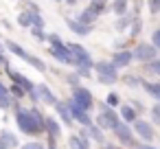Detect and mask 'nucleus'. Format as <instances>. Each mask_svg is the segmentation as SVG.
<instances>
[{
	"instance_id": "36",
	"label": "nucleus",
	"mask_w": 160,
	"mask_h": 149,
	"mask_svg": "<svg viewBox=\"0 0 160 149\" xmlns=\"http://www.w3.org/2000/svg\"><path fill=\"white\" fill-rule=\"evenodd\" d=\"M147 9H149V13H160V0H147Z\"/></svg>"
},
{
	"instance_id": "37",
	"label": "nucleus",
	"mask_w": 160,
	"mask_h": 149,
	"mask_svg": "<svg viewBox=\"0 0 160 149\" xmlns=\"http://www.w3.org/2000/svg\"><path fill=\"white\" fill-rule=\"evenodd\" d=\"M123 81H125L127 86H132V88H134V86H142V81H145V79H140V77H134V75H129V77H125Z\"/></svg>"
},
{
	"instance_id": "31",
	"label": "nucleus",
	"mask_w": 160,
	"mask_h": 149,
	"mask_svg": "<svg viewBox=\"0 0 160 149\" xmlns=\"http://www.w3.org/2000/svg\"><path fill=\"white\" fill-rule=\"evenodd\" d=\"M105 103H108L110 107H118V105H121V94H118V92H110V94L105 97Z\"/></svg>"
},
{
	"instance_id": "26",
	"label": "nucleus",
	"mask_w": 160,
	"mask_h": 149,
	"mask_svg": "<svg viewBox=\"0 0 160 149\" xmlns=\"http://www.w3.org/2000/svg\"><path fill=\"white\" fill-rule=\"evenodd\" d=\"M132 22H134V18H132L129 13H125V16H118V20H116V24H114V29L121 33V31L129 29V27H132Z\"/></svg>"
},
{
	"instance_id": "10",
	"label": "nucleus",
	"mask_w": 160,
	"mask_h": 149,
	"mask_svg": "<svg viewBox=\"0 0 160 149\" xmlns=\"http://www.w3.org/2000/svg\"><path fill=\"white\" fill-rule=\"evenodd\" d=\"M48 53H51L53 59H57V62H62V64H70V66H75V55H72V51H70L68 44L57 46V48H51V46H48Z\"/></svg>"
},
{
	"instance_id": "44",
	"label": "nucleus",
	"mask_w": 160,
	"mask_h": 149,
	"mask_svg": "<svg viewBox=\"0 0 160 149\" xmlns=\"http://www.w3.org/2000/svg\"><path fill=\"white\" fill-rule=\"evenodd\" d=\"M136 149H158V147H153L151 142H138V147Z\"/></svg>"
},
{
	"instance_id": "34",
	"label": "nucleus",
	"mask_w": 160,
	"mask_h": 149,
	"mask_svg": "<svg viewBox=\"0 0 160 149\" xmlns=\"http://www.w3.org/2000/svg\"><path fill=\"white\" fill-rule=\"evenodd\" d=\"M151 123L153 125H160V101L151 105Z\"/></svg>"
},
{
	"instance_id": "28",
	"label": "nucleus",
	"mask_w": 160,
	"mask_h": 149,
	"mask_svg": "<svg viewBox=\"0 0 160 149\" xmlns=\"http://www.w3.org/2000/svg\"><path fill=\"white\" fill-rule=\"evenodd\" d=\"M108 2H110V0H90V7L101 16V13H105V11H108Z\"/></svg>"
},
{
	"instance_id": "45",
	"label": "nucleus",
	"mask_w": 160,
	"mask_h": 149,
	"mask_svg": "<svg viewBox=\"0 0 160 149\" xmlns=\"http://www.w3.org/2000/svg\"><path fill=\"white\" fill-rule=\"evenodd\" d=\"M62 2H66L68 7H72V5H77V0H62Z\"/></svg>"
},
{
	"instance_id": "5",
	"label": "nucleus",
	"mask_w": 160,
	"mask_h": 149,
	"mask_svg": "<svg viewBox=\"0 0 160 149\" xmlns=\"http://www.w3.org/2000/svg\"><path fill=\"white\" fill-rule=\"evenodd\" d=\"M68 46H70V51H72V55H75V66H83V68H90V70H94V59L90 57V53L86 51V46H81V44H77V42H68Z\"/></svg>"
},
{
	"instance_id": "35",
	"label": "nucleus",
	"mask_w": 160,
	"mask_h": 149,
	"mask_svg": "<svg viewBox=\"0 0 160 149\" xmlns=\"http://www.w3.org/2000/svg\"><path fill=\"white\" fill-rule=\"evenodd\" d=\"M31 35H33L38 42H44V40L48 37V35L44 33V29H40V27H31Z\"/></svg>"
},
{
	"instance_id": "46",
	"label": "nucleus",
	"mask_w": 160,
	"mask_h": 149,
	"mask_svg": "<svg viewBox=\"0 0 160 149\" xmlns=\"http://www.w3.org/2000/svg\"><path fill=\"white\" fill-rule=\"evenodd\" d=\"M101 149H118V147H114V145H101Z\"/></svg>"
},
{
	"instance_id": "33",
	"label": "nucleus",
	"mask_w": 160,
	"mask_h": 149,
	"mask_svg": "<svg viewBox=\"0 0 160 149\" xmlns=\"http://www.w3.org/2000/svg\"><path fill=\"white\" fill-rule=\"evenodd\" d=\"M145 66H147V70H149L151 75L160 77V57H156L153 62H149V64H145Z\"/></svg>"
},
{
	"instance_id": "29",
	"label": "nucleus",
	"mask_w": 160,
	"mask_h": 149,
	"mask_svg": "<svg viewBox=\"0 0 160 149\" xmlns=\"http://www.w3.org/2000/svg\"><path fill=\"white\" fill-rule=\"evenodd\" d=\"M46 42H48V46H51V48H57V46H64V44H66V42L57 35V33H48Z\"/></svg>"
},
{
	"instance_id": "47",
	"label": "nucleus",
	"mask_w": 160,
	"mask_h": 149,
	"mask_svg": "<svg viewBox=\"0 0 160 149\" xmlns=\"http://www.w3.org/2000/svg\"><path fill=\"white\" fill-rule=\"evenodd\" d=\"M0 149H9V147H7V145H5L2 140H0Z\"/></svg>"
},
{
	"instance_id": "9",
	"label": "nucleus",
	"mask_w": 160,
	"mask_h": 149,
	"mask_svg": "<svg viewBox=\"0 0 160 149\" xmlns=\"http://www.w3.org/2000/svg\"><path fill=\"white\" fill-rule=\"evenodd\" d=\"M68 105H70V112H72L75 123H79L81 127H90V125H94V121H92L90 112H88V110H83L75 99H68Z\"/></svg>"
},
{
	"instance_id": "18",
	"label": "nucleus",
	"mask_w": 160,
	"mask_h": 149,
	"mask_svg": "<svg viewBox=\"0 0 160 149\" xmlns=\"http://www.w3.org/2000/svg\"><path fill=\"white\" fill-rule=\"evenodd\" d=\"M118 114H121V118L125 121V123H136L138 121V110L134 107V105H121V110H118Z\"/></svg>"
},
{
	"instance_id": "17",
	"label": "nucleus",
	"mask_w": 160,
	"mask_h": 149,
	"mask_svg": "<svg viewBox=\"0 0 160 149\" xmlns=\"http://www.w3.org/2000/svg\"><path fill=\"white\" fill-rule=\"evenodd\" d=\"M38 92H40V99H42L44 103H48V105H55V103L59 101V99L55 97V92H53L46 83H40V86H38Z\"/></svg>"
},
{
	"instance_id": "20",
	"label": "nucleus",
	"mask_w": 160,
	"mask_h": 149,
	"mask_svg": "<svg viewBox=\"0 0 160 149\" xmlns=\"http://www.w3.org/2000/svg\"><path fill=\"white\" fill-rule=\"evenodd\" d=\"M0 140H2L9 149H16L20 142H18V136L13 134V132H9V129H0Z\"/></svg>"
},
{
	"instance_id": "32",
	"label": "nucleus",
	"mask_w": 160,
	"mask_h": 149,
	"mask_svg": "<svg viewBox=\"0 0 160 149\" xmlns=\"http://www.w3.org/2000/svg\"><path fill=\"white\" fill-rule=\"evenodd\" d=\"M9 90H11V94H13L16 99H24V97H29V92H27V90H24L22 86H18V83H13V86H11Z\"/></svg>"
},
{
	"instance_id": "30",
	"label": "nucleus",
	"mask_w": 160,
	"mask_h": 149,
	"mask_svg": "<svg viewBox=\"0 0 160 149\" xmlns=\"http://www.w3.org/2000/svg\"><path fill=\"white\" fill-rule=\"evenodd\" d=\"M140 31H142V20H140V18H134V22H132V27H129V37H136Z\"/></svg>"
},
{
	"instance_id": "25",
	"label": "nucleus",
	"mask_w": 160,
	"mask_h": 149,
	"mask_svg": "<svg viewBox=\"0 0 160 149\" xmlns=\"http://www.w3.org/2000/svg\"><path fill=\"white\" fill-rule=\"evenodd\" d=\"M18 24L22 29H31L33 27V11H20L18 13Z\"/></svg>"
},
{
	"instance_id": "23",
	"label": "nucleus",
	"mask_w": 160,
	"mask_h": 149,
	"mask_svg": "<svg viewBox=\"0 0 160 149\" xmlns=\"http://www.w3.org/2000/svg\"><path fill=\"white\" fill-rule=\"evenodd\" d=\"M103 132H105V129H103V127H99L97 123L88 127V134H90V138H92L94 142H99V145H103V140H105V134H103Z\"/></svg>"
},
{
	"instance_id": "19",
	"label": "nucleus",
	"mask_w": 160,
	"mask_h": 149,
	"mask_svg": "<svg viewBox=\"0 0 160 149\" xmlns=\"http://www.w3.org/2000/svg\"><path fill=\"white\" fill-rule=\"evenodd\" d=\"M46 134L48 136H55V138H59L62 136V125H59V121L55 118V116H46Z\"/></svg>"
},
{
	"instance_id": "39",
	"label": "nucleus",
	"mask_w": 160,
	"mask_h": 149,
	"mask_svg": "<svg viewBox=\"0 0 160 149\" xmlns=\"http://www.w3.org/2000/svg\"><path fill=\"white\" fill-rule=\"evenodd\" d=\"M44 18H42V13H33V27H40V29H44Z\"/></svg>"
},
{
	"instance_id": "43",
	"label": "nucleus",
	"mask_w": 160,
	"mask_h": 149,
	"mask_svg": "<svg viewBox=\"0 0 160 149\" xmlns=\"http://www.w3.org/2000/svg\"><path fill=\"white\" fill-rule=\"evenodd\" d=\"M48 149H57V138L55 136H48V145H46Z\"/></svg>"
},
{
	"instance_id": "11",
	"label": "nucleus",
	"mask_w": 160,
	"mask_h": 149,
	"mask_svg": "<svg viewBox=\"0 0 160 149\" xmlns=\"http://www.w3.org/2000/svg\"><path fill=\"white\" fill-rule=\"evenodd\" d=\"M66 27L75 33V35H79V37H86V35H90L92 31H94V24H86V22H81L79 18H66Z\"/></svg>"
},
{
	"instance_id": "16",
	"label": "nucleus",
	"mask_w": 160,
	"mask_h": 149,
	"mask_svg": "<svg viewBox=\"0 0 160 149\" xmlns=\"http://www.w3.org/2000/svg\"><path fill=\"white\" fill-rule=\"evenodd\" d=\"M5 46H7V51H9L11 55H16V57H20V59H24V62H27L29 55H31V53H27L18 42H13V40H5Z\"/></svg>"
},
{
	"instance_id": "2",
	"label": "nucleus",
	"mask_w": 160,
	"mask_h": 149,
	"mask_svg": "<svg viewBox=\"0 0 160 149\" xmlns=\"http://www.w3.org/2000/svg\"><path fill=\"white\" fill-rule=\"evenodd\" d=\"M99 110H101V112H99V116H97V121H94V123H97L99 127H103L105 132H114V129H116V125L123 121V118H121V114H118L114 107H110L105 101L99 105Z\"/></svg>"
},
{
	"instance_id": "24",
	"label": "nucleus",
	"mask_w": 160,
	"mask_h": 149,
	"mask_svg": "<svg viewBox=\"0 0 160 149\" xmlns=\"http://www.w3.org/2000/svg\"><path fill=\"white\" fill-rule=\"evenodd\" d=\"M127 9H129V0H112V11H114L116 16H125V13H129Z\"/></svg>"
},
{
	"instance_id": "40",
	"label": "nucleus",
	"mask_w": 160,
	"mask_h": 149,
	"mask_svg": "<svg viewBox=\"0 0 160 149\" xmlns=\"http://www.w3.org/2000/svg\"><path fill=\"white\" fill-rule=\"evenodd\" d=\"M75 68H77V75H79V77H86V79H88V77L94 72V70H90V68H83V66H75Z\"/></svg>"
},
{
	"instance_id": "1",
	"label": "nucleus",
	"mask_w": 160,
	"mask_h": 149,
	"mask_svg": "<svg viewBox=\"0 0 160 149\" xmlns=\"http://www.w3.org/2000/svg\"><path fill=\"white\" fill-rule=\"evenodd\" d=\"M13 114H16V125L22 134L27 136H40V134H46V116L38 110V107H20L16 105L13 107Z\"/></svg>"
},
{
	"instance_id": "3",
	"label": "nucleus",
	"mask_w": 160,
	"mask_h": 149,
	"mask_svg": "<svg viewBox=\"0 0 160 149\" xmlns=\"http://www.w3.org/2000/svg\"><path fill=\"white\" fill-rule=\"evenodd\" d=\"M94 75H97V79H99L101 83H105V86H112V83L118 81V68L112 64V59H110V62H97V64H94Z\"/></svg>"
},
{
	"instance_id": "6",
	"label": "nucleus",
	"mask_w": 160,
	"mask_h": 149,
	"mask_svg": "<svg viewBox=\"0 0 160 149\" xmlns=\"http://www.w3.org/2000/svg\"><path fill=\"white\" fill-rule=\"evenodd\" d=\"M158 51H160V48L153 46L151 42H149V44L140 42V44L134 46V59L140 62V64H149V62H153V59L158 57Z\"/></svg>"
},
{
	"instance_id": "48",
	"label": "nucleus",
	"mask_w": 160,
	"mask_h": 149,
	"mask_svg": "<svg viewBox=\"0 0 160 149\" xmlns=\"http://www.w3.org/2000/svg\"><path fill=\"white\" fill-rule=\"evenodd\" d=\"M5 48H7V46L2 44V40H0V51H5Z\"/></svg>"
},
{
	"instance_id": "8",
	"label": "nucleus",
	"mask_w": 160,
	"mask_h": 149,
	"mask_svg": "<svg viewBox=\"0 0 160 149\" xmlns=\"http://www.w3.org/2000/svg\"><path fill=\"white\" fill-rule=\"evenodd\" d=\"M70 99H75L83 110H92L94 107V97H92V92L86 88V86H77V88H72V94H70Z\"/></svg>"
},
{
	"instance_id": "12",
	"label": "nucleus",
	"mask_w": 160,
	"mask_h": 149,
	"mask_svg": "<svg viewBox=\"0 0 160 149\" xmlns=\"http://www.w3.org/2000/svg\"><path fill=\"white\" fill-rule=\"evenodd\" d=\"M5 70H7V75H9V79H11L13 83H18V86H22V88H24L27 92H31V90H35V88H38V86H35V83H33V81L29 79V77H24V75H22V72H18V70H13V68H11L9 64L5 66Z\"/></svg>"
},
{
	"instance_id": "14",
	"label": "nucleus",
	"mask_w": 160,
	"mask_h": 149,
	"mask_svg": "<svg viewBox=\"0 0 160 149\" xmlns=\"http://www.w3.org/2000/svg\"><path fill=\"white\" fill-rule=\"evenodd\" d=\"M53 107H55V114L59 116V121H62L64 125H68V127H70V125L75 123V118H72V112H70V105H68V101H57Z\"/></svg>"
},
{
	"instance_id": "13",
	"label": "nucleus",
	"mask_w": 160,
	"mask_h": 149,
	"mask_svg": "<svg viewBox=\"0 0 160 149\" xmlns=\"http://www.w3.org/2000/svg\"><path fill=\"white\" fill-rule=\"evenodd\" d=\"M132 62H134V51H129V48H118L112 55V64L116 68H127Z\"/></svg>"
},
{
	"instance_id": "21",
	"label": "nucleus",
	"mask_w": 160,
	"mask_h": 149,
	"mask_svg": "<svg viewBox=\"0 0 160 149\" xmlns=\"http://www.w3.org/2000/svg\"><path fill=\"white\" fill-rule=\"evenodd\" d=\"M77 18H79L81 22H86V24H94V22L99 20V13H97V11H94V9L88 5V7H86V9H83V11H81Z\"/></svg>"
},
{
	"instance_id": "22",
	"label": "nucleus",
	"mask_w": 160,
	"mask_h": 149,
	"mask_svg": "<svg viewBox=\"0 0 160 149\" xmlns=\"http://www.w3.org/2000/svg\"><path fill=\"white\" fill-rule=\"evenodd\" d=\"M149 97H153V99H158L160 101V81H142V86H140Z\"/></svg>"
},
{
	"instance_id": "42",
	"label": "nucleus",
	"mask_w": 160,
	"mask_h": 149,
	"mask_svg": "<svg viewBox=\"0 0 160 149\" xmlns=\"http://www.w3.org/2000/svg\"><path fill=\"white\" fill-rule=\"evenodd\" d=\"M151 44L160 48V29H156V31L151 33Z\"/></svg>"
},
{
	"instance_id": "7",
	"label": "nucleus",
	"mask_w": 160,
	"mask_h": 149,
	"mask_svg": "<svg viewBox=\"0 0 160 149\" xmlns=\"http://www.w3.org/2000/svg\"><path fill=\"white\" fill-rule=\"evenodd\" d=\"M134 132H136V136H138L142 142H153V138H156V127H153V123H151V121H145V118H138V121L134 123Z\"/></svg>"
},
{
	"instance_id": "41",
	"label": "nucleus",
	"mask_w": 160,
	"mask_h": 149,
	"mask_svg": "<svg viewBox=\"0 0 160 149\" xmlns=\"http://www.w3.org/2000/svg\"><path fill=\"white\" fill-rule=\"evenodd\" d=\"M66 81H68V86L77 88V86H79V75H68V77H66Z\"/></svg>"
},
{
	"instance_id": "27",
	"label": "nucleus",
	"mask_w": 160,
	"mask_h": 149,
	"mask_svg": "<svg viewBox=\"0 0 160 149\" xmlns=\"http://www.w3.org/2000/svg\"><path fill=\"white\" fill-rule=\"evenodd\" d=\"M27 62H29V66H33V68H35L38 72H42V75H44V72H48L46 64H44V62H42V59H40L38 55H29V59H27Z\"/></svg>"
},
{
	"instance_id": "4",
	"label": "nucleus",
	"mask_w": 160,
	"mask_h": 149,
	"mask_svg": "<svg viewBox=\"0 0 160 149\" xmlns=\"http://www.w3.org/2000/svg\"><path fill=\"white\" fill-rule=\"evenodd\" d=\"M134 134H136L134 127H129V123H125V121H121V123L116 125V129H114V136H116V140L121 142V147H138Z\"/></svg>"
},
{
	"instance_id": "15",
	"label": "nucleus",
	"mask_w": 160,
	"mask_h": 149,
	"mask_svg": "<svg viewBox=\"0 0 160 149\" xmlns=\"http://www.w3.org/2000/svg\"><path fill=\"white\" fill-rule=\"evenodd\" d=\"M13 94H11V90L0 81V110H11L13 107Z\"/></svg>"
},
{
	"instance_id": "38",
	"label": "nucleus",
	"mask_w": 160,
	"mask_h": 149,
	"mask_svg": "<svg viewBox=\"0 0 160 149\" xmlns=\"http://www.w3.org/2000/svg\"><path fill=\"white\" fill-rule=\"evenodd\" d=\"M20 149H48V147L42 145V142H38V140H33V142H24Z\"/></svg>"
}]
</instances>
